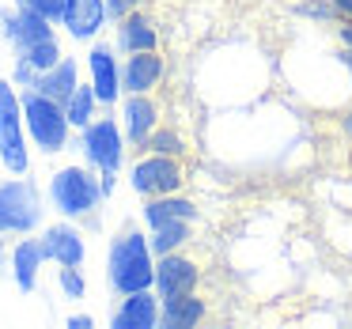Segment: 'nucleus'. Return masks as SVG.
Wrapping results in <instances>:
<instances>
[{
  "label": "nucleus",
  "mask_w": 352,
  "mask_h": 329,
  "mask_svg": "<svg viewBox=\"0 0 352 329\" xmlns=\"http://www.w3.org/2000/svg\"><path fill=\"white\" fill-rule=\"evenodd\" d=\"M107 284L118 299L129 295V291H144L155 284V253H152V242H148V231L125 227L110 238Z\"/></svg>",
  "instance_id": "f257e3e1"
},
{
  "label": "nucleus",
  "mask_w": 352,
  "mask_h": 329,
  "mask_svg": "<svg viewBox=\"0 0 352 329\" xmlns=\"http://www.w3.org/2000/svg\"><path fill=\"white\" fill-rule=\"evenodd\" d=\"M50 205L57 216L65 220H91L102 208L107 193L99 185V170L87 167V163H69V167L54 170L50 174V190H46Z\"/></svg>",
  "instance_id": "f03ea898"
},
{
  "label": "nucleus",
  "mask_w": 352,
  "mask_h": 329,
  "mask_svg": "<svg viewBox=\"0 0 352 329\" xmlns=\"http://www.w3.org/2000/svg\"><path fill=\"white\" fill-rule=\"evenodd\" d=\"M42 220H46V201L31 178L12 174L8 182H0V235H34V231H42Z\"/></svg>",
  "instance_id": "7ed1b4c3"
},
{
  "label": "nucleus",
  "mask_w": 352,
  "mask_h": 329,
  "mask_svg": "<svg viewBox=\"0 0 352 329\" xmlns=\"http://www.w3.org/2000/svg\"><path fill=\"white\" fill-rule=\"evenodd\" d=\"M19 99H23V125H27L31 144L46 155L65 152L69 137H72V122L65 114V102L46 99L38 91H19Z\"/></svg>",
  "instance_id": "20e7f679"
},
{
  "label": "nucleus",
  "mask_w": 352,
  "mask_h": 329,
  "mask_svg": "<svg viewBox=\"0 0 352 329\" xmlns=\"http://www.w3.org/2000/svg\"><path fill=\"white\" fill-rule=\"evenodd\" d=\"M0 163L8 174L31 170V137L23 125V99L12 80H0Z\"/></svg>",
  "instance_id": "39448f33"
},
{
  "label": "nucleus",
  "mask_w": 352,
  "mask_h": 329,
  "mask_svg": "<svg viewBox=\"0 0 352 329\" xmlns=\"http://www.w3.org/2000/svg\"><path fill=\"white\" fill-rule=\"evenodd\" d=\"M125 152H129V140H125V133H122V122H118L110 110L80 129V155H84V163L95 167L99 174L102 170H114L118 174V170L125 167Z\"/></svg>",
  "instance_id": "423d86ee"
},
{
  "label": "nucleus",
  "mask_w": 352,
  "mask_h": 329,
  "mask_svg": "<svg viewBox=\"0 0 352 329\" xmlns=\"http://www.w3.org/2000/svg\"><path fill=\"white\" fill-rule=\"evenodd\" d=\"M186 159L178 155H155V152H140L137 163L129 167V185L137 197H167V193H182L186 190Z\"/></svg>",
  "instance_id": "0eeeda50"
},
{
  "label": "nucleus",
  "mask_w": 352,
  "mask_h": 329,
  "mask_svg": "<svg viewBox=\"0 0 352 329\" xmlns=\"http://www.w3.org/2000/svg\"><path fill=\"white\" fill-rule=\"evenodd\" d=\"M87 84L95 87L102 110H114L122 102V54H118L114 42H91L87 49Z\"/></svg>",
  "instance_id": "6e6552de"
},
{
  "label": "nucleus",
  "mask_w": 352,
  "mask_h": 329,
  "mask_svg": "<svg viewBox=\"0 0 352 329\" xmlns=\"http://www.w3.org/2000/svg\"><path fill=\"white\" fill-rule=\"evenodd\" d=\"M160 117H163V110L152 95H122V102H118V122H122V133L137 155L144 152L148 137L163 125Z\"/></svg>",
  "instance_id": "1a4fd4ad"
},
{
  "label": "nucleus",
  "mask_w": 352,
  "mask_h": 329,
  "mask_svg": "<svg viewBox=\"0 0 352 329\" xmlns=\"http://www.w3.org/2000/svg\"><path fill=\"white\" fill-rule=\"evenodd\" d=\"M155 295L160 299H175V295H190L201 288V265L190 258L186 250L175 253H160L155 258Z\"/></svg>",
  "instance_id": "9d476101"
},
{
  "label": "nucleus",
  "mask_w": 352,
  "mask_h": 329,
  "mask_svg": "<svg viewBox=\"0 0 352 329\" xmlns=\"http://www.w3.org/2000/svg\"><path fill=\"white\" fill-rule=\"evenodd\" d=\"M57 23H50L46 16H38V12H31V8H0V34L8 38V46H12V54H23V49H31V46H38V42H46V38H57V31H54Z\"/></svg>",
  "instance_id": "9b49d317"
},
{
  "label": "nucleus",
  "mask_w": 352,
  "mask_h": 329,
  "mask_svg": "<svg viewBox=\"0 0 352 329\" xmlns=\"http://www.w3.org/2000/svg\"><path fill=\"white\" fill-rule=\"evenodd\" d=\"M42 238V253H46V261H54V265H84L87 258V238H84V227H80L76 220H57L50 223V227L38 231Z\"/></svg>",
  "instance_id": "f8f14e48"
},
{
  "label": "nucleus",
  "mask_w": 352,
  "mask_h": 329,
  "mask_svg": "<svg viewBox=\"0 0 352 329\" xmlns=\"http://www.w3.org/2000/svg\"><path fill=\"white\" fill-rule=\"evenodd\" d=\"M167 76V57L160 49H140L122 57V91L125 95H152Z\"/></svg>",
  "instance_id": "ddd939ff"
},
{
  "label": "nucleus",
  "mask_w": 352,
  "mask_h": 329,
  "mask_svg": "<svg viewBox=\"0 0 352 329\" xmlns=\"http://www.w3.org/2000/svg\"><path fill=\"white\" fill-rule=\"evenodd\" d=\"M42 265H46V253H42L38 231H34V235H19L16 246H12V253H8V273H12V284H16L23 295H31V291L38 288Z\"/></svg>",
  "instance_id": "4468645a"
},
{
  "label": "nucleus",
  "mask_w": 352,
  "mask_h": 329,
  "mask_svg": "<svg viewBox=\"0 0 352 329\" xmlns=\"http://www.w3.org/2000/svg\"><path fill=\"white\" fill-rule=\"evenodd\" d=\"M160 306H163V299L155 295V288L129 291V295H122V303L114 306L110 326L114 329H160Z\"/></svg>",
  "instance_id": "2eb2a0df"
},
{
  "label": "nucleus",
  "mask_w": 352,
  "mask_h": 329,
  "mask_svg": "<svg viewBox=\"0 0 352 329\" xmlns=\"http://www.w3.org/2000/svg\"><path fill=\"white\" fill-rule=\"evenodd\" d=\"M114 46L118 54H140V49H160V19L148 8L133 12V16L114 23Z\"/></svg>",
  "instance_id": "dca6fc26"
},
{
  "label": "nucleus",
  "mask_w": 352,
  "mask_h": 329,
  "mask_svg": "<svg viewBox=\"0 0 352 329\" xmlns=\"http://www.w3.org/2000/svg\"><path fill=\"white\" fill-rule=\"evenodd\" d=\"M61 27H65V34L76 38V42H95L110 27L107 0H69Z\"/></svg>",
  "instance_id": "f3484780"
},
{
  "label": "nucleus",
  "mask_w": 352,
  "mask_h": 329,
  "mask_svg": "<svg viewBox=\"0 0 352 329\" xmlns=\"http://www.w3.org/2000/svg\"><path fill=\"white\" fill-rule=\"evenodd\" d=\"M140 220H144V227H160V223L167 220H201V208L193 205L190 197H182V193H167V197H148L144 205H140Z\"/></svg>",
  "instance_id": "a211bd4d"
},
{
  "label": "nucleus",
  "mask_w": 352,
  "mask_h": 329,
  "mask_svg": "<svg viewBox=\"0 0 352 329\" xmlns=\"http://www.w3.org/2000/svg\"><path fill=\"white\" fill-rule=\"evenodd\" d=\"M80 87V65L76 57H61V61L54 65V69L38 72V84L31 87V91L46 95V99H57V102H69V95Z\"/></svg>",
  "instance_id": "6ab92c4d"
},
{
  "label": "nucleus",
  "mask_w": 352,
  "mask_h": 329,
  "mask_svg": "<svg viewBox=\"0 0 352 329\" xmlns=\"http://www.w3.org/2000/svg\"><path fill=\"white\" fill-rule=\"evenodd\" d=\"M208 314L205 299L197 295V291H190V295H175V299H163L160 306V326L163 329H193L201 326Z\"/></svg>",
  "instance_id": "aec40b11"
},
{
  "label": "nucleus",
  "mask_w": 352,
  "mask_h": 329,
  "mask_svg": "<svg viewBox=\"0 0 352 329\" xmlns=\"http://www.w3.org/2000/svg\"><path fill=\"white\" fill-rule=\"evenodd\" d=\"M148 242H152V253H175V250H186L193 242V220H167L160 227L148 231Z\"/></svg>",
  "instance_id": "412c9836"
},
{
  "label": "nucleus",
  "mask_w": 352,
  "mask_h": 329,
  "mask_svg": "<svg viewBox=\"0 0 352 329\" xmlns=\"http://www.w3.org/2000/svg\"><path fill=\"white\" fill-rule=\"evenodd\" d=\"M99 110H102V102H99V95H95L91 84H80L76 91L69 95V102H65V114H69L72 129H84V125H91L95 117H99Z\"/></svg>",
  "instance_id": "4be33fe9"
},
{
  "label": "nucleus",
  "mask_w": 352,
  "mask_h": 329,
  "mask_svg": "<svg viewBox=\"0 0 352 329\" xmlns=\"http://www.w3.org/2000/svg\"><path fill=\"white\" fill-rule=\"evenodd\" d=\"M144 152H155V155H178V159H186L190 155V144H186V137L178 129H170V125H160V129L148 137Z\"/></svg>",
  "instance_id": "5701e85b"
},
{
  "label": "nucleus",
  "mask_w": 352,
  "mask_h": 329,
  "mask_svg": "<svg viewBox=\"0 0 352 329\" xmlns=\"http://www.w3.org/2000/svg\"><path fill=\"white\" fill-rule=\"evenodd\" d=\"M292 16L299 19H311V23H337V8L333 0H299V4H292Z\"/></svg>",
  "instance_id": "b1692460"
},
{
  "label": "nucleus",
  "mask_w": 352,
  "mask_h": 329,
  "mask_svg": "<svg viewBox=\"0 0 352 329\" xmlns=\"http://www.w3.org/2000/svg\"><path fill=\"white\" fill-rule=\"evenodd\" d=\"M16 57H27L38 72H46V69H54L65 54H61V42H57V38H46V42H38V46L23 49V54H16Z\"/></svg>",
  "instance_id": "393cba45"
},
{
  "label": "nucleus",
  "mask_w": 352,
  "mask_h": 329,
  "mask_svg": "<svg viewBox=\"0 0 352 329\" xmlns=\"http://www.w3.org/2000/svg\"><path fill=\"white\" fill-rule=\"evenodd\" d=\"M57 288L65 299H84L87 295V280L80 265H57Z\"/></svg>",
  "instance_id": "a878e982"
},
{
  "label": "nucleus",
  "mask_w": 352,
  "mask_h": 329,
  "mask_svg": "<svg viewBox=\"0 0 352 329\" xmlns=\"http://www.w3.org/2000/svg\"><path fill=\"white\" fill-rule=\"evenodd\" d=\"M16 8H31V12H38V16H46L50 23H57L61 27V19H65V8H69V0H12Z\"/></svg>",
  "instance_id": "bb28decb"
},
{
  "label": "nucleus",
  "mask_w": 352,
  "mask_h": 329,
  "mask_svg": "<svg viewBox=\"0 0 352 329\" xmlns=\"http://www.w3.org/2000/svg\"><path fill=\"white\" fill-rule=\"evenodd\" d=\"M12 84H16L19 91H31V87L38 84V69H34L27 57H16V65H12Z\"/></svg>",
  "instance_id": "cd10ccee"
},
{
  "label": "nucleus",
  "mask_w": 352,
  "mask_h": 329,
  "mask_svg": "<svg viewBox=\"0 0 352 329\" xmlns=\"http://www.w3.org/2000/svg\"><path fill=\"white\" fill-rule=\"evenodd\" d=\"M148 4H152V0H107V12H110V27H114L118 19L133 16V12L148 8Z\"/></svg>",
  "instance_id": "c85d7f7f"
},
{
  "label": "nucleus",
  "mask_w": 352,
  "mask_h": 329,
  "mask_svg": "<svg viewBox=\"0 0 352 329\" xmlns=\"http://www.w3.org/2000/svg\"><path fill=\"white\" fill-rule=\"evenodd\" d=\"M333 31H337V42H341L344 49H352V19H337Z\"/></svg>",
  "instance_id": "c756f323"
},
{
  "label": "nucleus",
  "mask_w": 352,
  "mask_h": 329,
  "mask_svg": "<svg viewBox=\"0 0 352 329\" xmlns=\"http://www.w3.org/2000/svg\"><path fill=\"white\" fill-rule=\"evenodd\" d=\"M69 329H91L95 326V318L91 314H69V321H65Z\"/></svg>",
  "instance_id": "7c9ffc66"
},
{
  "label": "nucleus",
  "mask_w": 352,
  "mask_h": 329,
  "mask_svg": "<svg viewBox=\"0 0 352 329\" xmlns=\"http://www.w3.org/2000/svg\"><path fill=\"white\" fill-rule=\"evenodd\" d=\"M99 185H102V193L110 197V193H114V185H118V174H114V170H102V174H99Z\"/></svg>",
  "instance_id": "2f4dec72"
},
{
  "label": "nucleus",
  "mask_w": 352,
  "mask_h": 329,
  "mask_svg": "<svg viewBox=\"0 0 352 329\" xmlns=\"http://www.w3.org/2000/svg\"><path fill=\"white\" fill-rule=\"evenodd\" d=\"M337 61H341V69L349 72V80H352V49L341 46V49H337Z\"/></svg>",
  "instance_id": "473e14b6"
},
{
  "label": "nucleus",
  "mask_w": 352,
  "mask_h": 329,
  "mask_svg": "<svg viewBox=\"0 0 352 329\" xmlns=\"http://www.w3.org/2000/svg\"><path fill=\"white\" fill-rule=\"evenodd\" d=\"M337 125H341V133H344V137H349V140H352V106H349V110H344V114H341V117H337Z\"/></svg>",
  "instance_id": "72a5a7b5"
},
{
  "label": "nucleus",
  "mask_w": 352,
  "mask_h": 329,
  "mask_svg": "<svg viewBox=\"0 0 352 329\" xmlns=\"http://www.w3.org/2000/svg\"><path fill=\"white\" fill-rule=\"evenodd\" d=\"M333 8L341 19H352V0H333Z\"/></svg>",
  "instance_id": "f704fd0d"
},
{
  "label": "nucleus",
  "mask_w": 352,
  "mask_h": 329,
  "mask_svg": "<svg viewBox=\"0 0 352 329\" xmlns=\"http://www.w3.org/2000/svg\"><path fill=\"white\" fill-rule=\"evenodd\" d=\"M8 242H4V235H0V273H4V269H8Z\"/></svg>",
  "instance_id": "c9c22d12"
}]
</instances>
